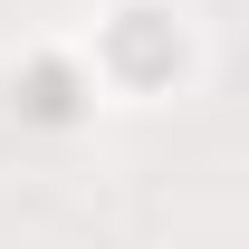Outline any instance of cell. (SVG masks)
Listing matches in <instances>:
<instances>
[{
  "mask_svg": "<svg viewBox=\"0 0 249 249\" xmlns=\"http://www.w3.org/2000/svg\"><path fill=\"white\" fill-rule=\"evenodd\" d=\"M106 77H115V87H154L163 67H182V29H173V19H163V10H115V19H106Z\"/></svg>",
  "mask_w": 249,
  "mask_h": 249,
  "instance_id": "obj_1",
  "label": "cell"
},
{
  "mask_svg": "<svg viewBox=\"0 0 249 249\" xmlns=\"http://www.w3.org/2000/svg\"><path fill=\"white\" fill-rule=\"evenodd\" d=\"M19 106H29L38 124H67V115H77V67H58V58H38L29 77H19Z\"/></svg>",
  "mask_w": 249,
  "mask_h": 249,
  "instance_id": "obj_2",
  "label": "cell"
}]
</instances>
